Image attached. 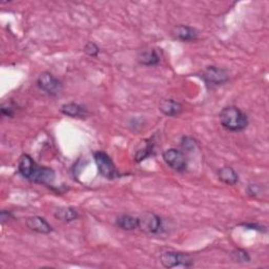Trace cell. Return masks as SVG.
<instances>
[{
    "label": "cell",
    "mask_w": 269,
    "mask_h": 269,
    "mask_svg": "<svg viewBox=\"0 0 269 269\" xmlns=\"http://www.w3.org/2000/svg\"><path fill=\"white\" fill-rule=\"evenodd\" d=\"M18 171L27 180L40 185H53L56 178V174L53 168L37 164L32 157L27 153L20 157L18 162Z\"/></svg>",
    "instance_id": "obj_1"
},
{
    "label": "cell",
    "mask_w": 269,
    "mask_h": 269,
    "mask_svg": "<svg viewBox=\"0 0 269 269\" xmlns=\"http://www.w3.org/2000/svg\"><path fill=\"white\" fill-rule=\"evenodd\" d=\"M219 119L221 122V125L234 132L242 131L246 127L248 126V118L246 116L244 111H242L239 107L229 105L224 107L219 115Z\"/></svg>",
    "instance_id": "obj_2"
},
{
    "label": "cell",
    "mask_w": 269,
    "mask_h": 269,
    "mask_svg": "<svg viewBox=\"0 0 269 269\" xmlns=\"http://www.w3.org/2000/svg\"><path fill=\"white\" fill-rule=\"evenodd\" d=\"M94 159H95V163L97 165V168L99 170V172L106 179H115L117 177H119V172L118 169L116 168L115 163L111 160L110 157L102 151V150H98L94 153Z\"/></svg>",
    "instance_id": "obj_3"
},
{
    "label": "cell",
    "mask_w": 269,
    "mask_h": 269,
    "mask_svg": "<svg viewBox=\"0 0 269 269\" xmlns=\"http://www.w3.org/2000/svg\"><path fill=\"white\" fill-rule=\"evenodd\" d=\"M36 84L39 87V89L51 96L59 95L63 89V85L59 81V79H57L50 72L41 73L37 78Z\"/></svg>",
    "instance_id": "obj_4"
},
{
    "label": "cell",
    "mask_w": 269,
    "mask_h": 269,
    "mask_svg": "<svg viewBox=\"0 0 269 269\" xmlns=\"http://www.w3.org/2000/svg\"><path fill=\"white\" fill-rule=\"evenodd\" d=\"M160 261L165 268H174L178 266L190 267L194 264L190 256L172 251L162 252L160 255Z\"/></svg>",
    "instance_id": "obj_5"
},
{
    "label": "cell",
    "mask_w": 269,
    "mask_h": 269,
    "mask_svg": "<svg viewBox=\"0 0 269 269\" xmlns=\"http://www.w3.org/2000/svg\"><path fill=\"white\" fill-rule=\"evenodd\" d=\"M139 226L143 233L147 235H158L162 229L161 218L151 212L143 213L139 218Z\"/></svg>",
    "instance_id": "obj_6"
},
{
    "label": "cell",
    "mask_w": 269,
    "mask_h": 269,
    "mask_svg": "<svg viewBox=\"0 0 269 269\" xmlns=\"http://www.w3.org/2000/svg\"><path fill=\"white\" fill-rule=\"evenodd\" d=\"M164 162L175 171L182 172L187 168V160L185 158V155L177 148H168L166 149L163 155Z\"/></svg>",
    "instance_id": "obj_7"
},
{
    "label": "cell",
    "mask_w": 269,
    "mask_h": 269,
    "mask_svg": "<svg viewBox=\"0 0 269 269\" xmlns=\"http://www.w3.org/2000/svg\"><path fill=\"white\" fill-rule=\"evenodd\" d=\"M204 81L212 86H219L225 84L228 81V73L226 70L220 69L217 66H207L206 70L203 72Z\"/></svg>",
    "instance_id": "obj_8"
},
{
    "label": "cell",
    "mask_w": 269,
    "mask_h": 269,
    "mask_svg": "<svg viewBox=\"0 0 269 269\" xmlns=\"http://www.w3.org/2000/svg\"><path fill=\"white\" fill-rule=\"evenodd\" d=\"M26 224L29 229H31L34 233L42 234V235H48L51 232H53V228L51 224L42 217L39 216H33L29 217L26 221Z\"/></svg>",
    "instance_id": "obj_9"
},
{
    "label": "cell",
    "mask_w": 269,
    "mask_h": 269,
    "mask_svg": "<svg viewBox=\"0 0 269 269\" xmlns=\"http://www.w3.org/2000/svg\"><path fill=\"white\" fill-rule=\"evenodd\" d=\"M172 36L177 40H180L183 42H190V41H195L198 39L199 33L193 27L180 25V26H177L174 29Z\"/></svg>",
    "instance_id": "obj_10"
},
{
    "label": "cell",
    "mask_w": 269,
    "mask_h": 269,
    "mask_svg": "<svg viewBox=\"0 0 269 269\" xmlns=\"http://www.w3.org/2000/svg\"><path fill=\"white\" fill-rule=\"evenodd\" d=\"M159 110L166 117H176L182 111V104L174 99H164L159 104Z\"/></svg>",
    "instance_id": "obj_11"
},
{
    "label": "cell",
    "mask_w": 269,
    "mask_h": 269,
    "mask_svg": "<svg viewBox=\"0 0 269 269\" xmlns=\"http://www.w3.org/2000/svg\"><path fill=\"white\" fill-rule=\"evenodd\" d=\"M60 111L67 116L72 118H85L87 116V110L84 106L78 104V103H65L60 107Z\"/></svg>",
    "instance_id": "obj_12"
},
{
    "label": "cell",
    "mask_w": 269,
    "mask_h": 269,
    "mask_svg": "<svg viewBox=\"0 0 269 269\" xmlns=\"http://www.w3.org/2000/svg\"><path fill=\"white\" fill-rule=\"evenodd\" d=\"M116 225L123 230L126 232H130V230H134L136 228H138L139 226V220L137 217H133L130 215H120L117 217L116 219Z\"/></svg>",
    "instance_id": "obj_13"
},
{
    "label": "cell",
    "mask_w": 269,
    "mask_h": 269,
    "mask_svg": "<svg viewBox=\"0 0 269 269\" xmlns=\"http://www.w3.org/2000/svg\"><path fill=\"white\" fill-rule=\"evenodd\" d=\"M54 217L59 220V221H62V222H65V223H70L72 221H75L79 218V214L77 212L76 208L74 207H59L55 210L54 213Z\"/></svg>",
    "instance_id": "obj_14"
},
{
    "label": "cell",
    "mask_w": 269,
    "mask_h": 269,
    "mask_svg": "<svg viewBox=\"0 0 269 269\" xmlns=\"http://www.w3.org/2000/svg\"><path fill=\"white\" fill-rule=\"evenodd\" d=\"M218 176L219 179L227 185H236L239 181V176L236 172V170L229 166H225V167H222L219 169L218 171Z\"/></svg>",
    "instance_id": "obj_15"
},
{
    "label": "cell",
    "mask_w": 269,
    "mask_h": 269,
    "mask_svg": "<svg viewBox=\"0 0 269 269\" xmlns=\"http://www.w3.org/2000/svg\"><path fill=\"white\" fill-rule=\"evenodd\" d=\"M139 62L145 66H153L160 62V57L155 50H145L140 53Z\"/></svg>",
    "instance_id": "obj_16"
},
{
    "label": "cell",
    "mask_w": 269,
    "mask_h": 269,
    "mask_svg": "<svg viewBox=\"0 0 269 269\" xmlns=\"http://www.w3.org/2000/svg\"><path fill=\"white\" fill-rule=\"evenodd\" d=\"M152 146H153V143L150 139L144 140L141 143L140 147L137 149L136 155H134V161H136L137 163H140L143 160H145L147 157L150 156V153L152 151Z\"/></svg>",
    "instance_id": "obj_17"
},
{
    "label": "cell",
    "mask_w": 269,
    "mask_h": 269,
    "mask_svg": "<svg viewBox=\"0 0 269 269\" xmlns=\"http://www.w3.org/2000/svg\"><path fill=\"white\" fill-rule=\"evenodd\" d=\"M233 261L238 263H248L251 262L249 254L244 249H236L230 254Z\"/></svg>",
    "instance_id": "obj_18"
},
{
    "label": "cell",
    "mask_w": 269,
    "mask_h": 269,
    "mask_svg": "<svg viewBox=\"0 0 269 269\" xmlns=\"http://www.w3.org/2000/svg\"><path fill=\"white\" fill-rule=\"evenodd\" d=\"M84 52L89 56V57H97L100 53V49L97 46L95 42L92 41H88L85 47H84Z\"/></svg>",
    "instance_id": "obj_19"
},
{
    "label": "cell",
    "mask_w": 269,
    "mask_h": 269,
    "mask_svg": "<svg viewBox=\"0 0 269 269\" xmlns=\"http://www.w3.org/2000/svg\"><path fill=\"white\" fill-rule=\"evenodd\" d=\"M2 113L4 116H7L9 118L11 117H14L15 113H16V106L15 104L10 101V102H7V103H4L2 105Z\"/></svg>",
    "instance_id": "obj_20"
},
{
    "label": "cell",
    "mask_w": 269,
    "mask_h": 269,
    "mask_svg": "<svg viewBox=\"0 0 269 269\" xmlns=\"http://www.w3.org/2000/svg\"><path fill=\"white\" fill-rule=\"evenodd\" d=\"M11 219H13V214L9 210H2L0 213V221H2L3 224H5L6 222L10 221Z\"/></svg>",
    "instance_id": "obj_21"
},
{
    "label": "cell",
    "mask_w": 269,
    "mask_h": 269,
    "mask_svg": "<svg viewBox=\"0 0 269 269\" xmlns=\"http://www.w3.org/2000/svg\"><path fill=\"white\" fill-rule=\"evenodd\" d=\"M242 225L246 228H251V229H256V230H259V232H266V228L263 227V226H260V225H256V224H242Z\"/></svg>",
    "instance_id": "obj_22"
}]
</instances>
